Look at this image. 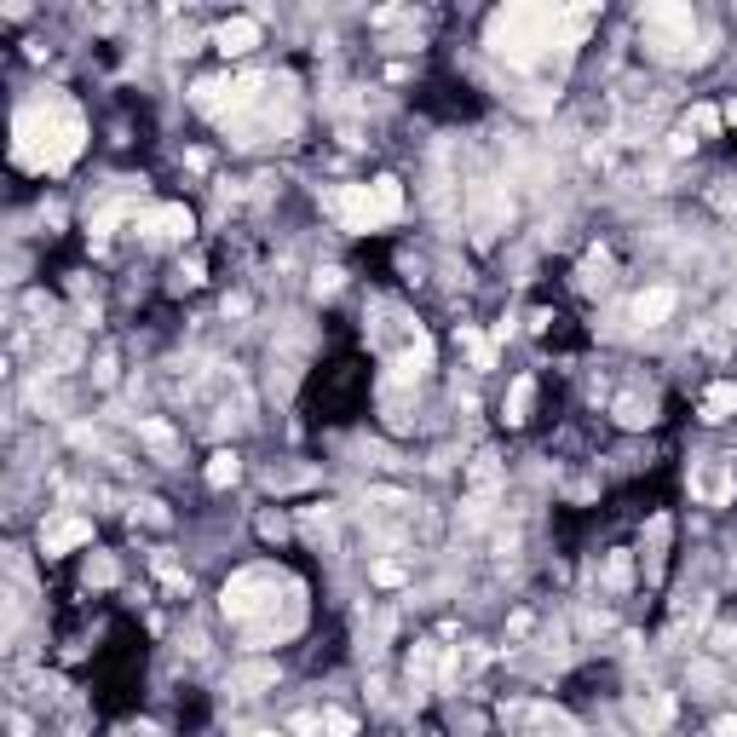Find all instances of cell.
<instances>
[{"label":"cell","instance_id":"30bf717a","mask_svg":"<svg viewBox=\"0 0 737 737\" xmlns=\"http://www.w3.org/2000/svg\"><path fill=\"white\" fill-rule=\"evenodd\" d=\"M617 420H622V427H651V420H657V403L651 398H617Z\"/></svg>","mask_w":737,"mask_h":737},{"label":"cell","instance_id":"277c9868","mask_svg":"<svg viewBox=\"0 0 737 737\" xmlns=\"http://www.w3.org/2000/svg\"><path fill=\"white\" fill-rule=\"evenodd\" d=\"M265 587H271L265 570H243L236 582H225V599H219V605H225V617L243 622V617H254V611L265 605V599H254V594H265Z\"/></svg>","mask_w":737,"mask_h":737},{"label":"cell","instance_id":"7a4b0ae2","mask_svg":"<svg viewBox=\"0 0 737 737\" xmlns=\"http://www.w3.org/2000/svg\"><path fill=\"white\" fill-rule=\"evenodd\" d=\"M81 151V116L58 99L47 104H29L24 116H17V161L35 173H58L69 168Z\"/></svg>","mask_w":737,"mask_h":737},{"label":"cell","instance_id":"ac0fdd59","mask_svg":"<svg viewBox=\"0 0 737 737\" xmlns=\"http://www.w3.org/2000/svg\"><path fill=\"white\" fill-rule=\"evenodd\" d=\"M375 582L380 587H398L403 582V565H375Z\"/></svg>","mask_w":737,"mask_h":737},{"label":"cell","instance_id":"e0dca14e","mask_svg":"<svg viewBox=\"0 0 737 737\" xmlns=\"http://www.w3.org/2000/svg\"><path fill=\"white\" fill-rule=\"evenodd\" d=\"M472 484H478V490H490V484H495V455H478V467H472Z\"/></svg>","mask_w":737,"mask_h":737},{"label":"cell","instance_id":"9a60e30c","mask_svg":"<svg viewBox=\"0 0 737 737\" xmlns=\"http://www.w3.org/2000/svg\"><path fill=\"white\" fill-rule=\"evenodd\" d=\"M582 288L594 294V288H605V254H594V260L582 265Z\"/></svg>","mask_w":737,"mask_h":737},{"label":"cell","instance_id":"7402d4cb","mask_svg":"<svg viewBox=\"0 0 737 737\" xmlns=\"http://www.w3.org/2000/svg\"><path fill=\"white\" fill-rule=\"evenodd\" d=\"M697 127H703V133H714V127H721V109H697V116H691Z\"/></svg>","mask_w":737,"mask_h":737},{"label":"cell","instance_id":"9c48e42d","mask_svg":"<svg viewBox=\"0 0 737 737\" xmlns=\"http://www.w3.org/2000/svg\"><path fill=\"white\" fill-rule=\"evenodd\" d=\"M737 415V380H714L703 392V420H726Z\"/></svg>","mask_w":737,"mask_h":737},{"label":"cell","instance_id":"cb8c5ba5","mask_svg":"<svg viewBox=\"0 0 737 737\" xmlns=\"http://www.w3.org/2000/svg\"><path fill=\"white\" fill-rule=\"evenodd\" d=\"M726 121H732V127H737V104H726Z\"/></svg>","mask_w":737,"mask_h":737},{"label":"cell","instance_id":"44dd1931","mask_svg":"<svg viewBox=\"0 0 737 737\" xmlns=\"http://www.w3.org/2000/svg\"><path fill=\"white\" fill-rule=\"evenodd\" d=\"M271 680H276V669H248L243 686H271Z\"/></svg>","mask_w":737,"mask_h":737},{"label":"cell","instance_id":"603a6c76","mask_svg":"<svg viewBox=\"0 0 737 737\" xmlns=\"http://www.w3.org/2000/svg\"><path fill=\"white\" fill-rule=\"evenodd\" d=\"M721 737H737V721H721Z\"/></svg>","mask_w":737,"mask_h":737},{"label":"cell","instance_id":"52a82bcc","mask_svg":"<svg viewBox=\"0 0 737 737\" xmlns=\"http://www.w3.org/2000/svg\"><path fill=\"white\" fill-rule=\"evenodd\" d=\"M87 542H92V524L87 519H58V524L41 530V547L47 553H69V547H87Z\"/></svg>","mask_w":737,"mask_h":737},{"label":"cell","instance_id":"5b68a950","mask_svg":"<svg viewBox=\"0 0 737 737\" xmlns=\"http://www.w3.org/2000/svg\"><path fill=\"white\" fill-rule=\"evenodd\" d=\"M139 231L151 236V243H173V236H184L191 231V208H184V202H168V208H151L139 219Z\"/></svg>","mask_w":737,"mask_h":737},{"label":"cell","instance_id":"3957f363","mask_svg":"<svg viewBox=\"0 0 737 737\" xmlns=\"http://www.w3.org/2000/svg\"><path fill=\"white\" fill-rule=\"evenodd\" d=\"M328 208L346 231H375L386 219L403 213V184L398 179H375V184H340L335 196H328Z\"/></svg>","mask_w":737,"mask_h":737},{"label":"cell","instance_id":"2e32d148","mask_svg":"<svg viewBox=\"0 0 737 737\" xmlns=\"http://www.w3.org/2000/svg\"><path fill=\"white\" fill-rule=\"evenodd\" d=\"M323 732H328V737H352L358 721H352V714H323Z\"/></svg>","mask_w":737,"mask_h":737},{"label":"cell","instance_id":"4fadbf2b","mask_svg":"<svg viewBox=\"0 0 737 737\" xmlns=\"http://www.w3.org/2000/svg\"><path fill=\"white\" fill-rule=\"evenodd\" d=\"M236 472H243V461H236L231 450H219V455L208 461V484H213V490H225V484H236Z\"/></svg>","mask_w":737,"mask_h":737},{"label":"cell","instance_id":"8992f818","mask_svg":"<svg viewBox=\"0 0 737 737\" xmlns=\"http://www.w3.org/2000/svg\"><path fill=\"white\" fill-rule=\"evenodd\" d=\"M213 47L225 52V58H243L248 47H260V24H254V17H231V24L213 29Z\"/></svg>","mask_w":737,"mask_h":737},{"label":"cell","instance_id":"6da1fadb","mask_svg":"<svg viewBox=\"0 0 737 737\" xmlns=\"http://www.w3.org/2000/svg\"><path fill=\"white\" fill-rule=\"evenodd\" d=\"M587 35V12L565 6H502L484 29V47L507 64H536L542 47H576Z\"/></svg>","mask_w":737,"mask_h":737},{"label":"cell","instance_id":"d4e9b609","mask_svg":"<svg viewBox=\"0 0 737 737\" xmlns=\"http://www.w3.org/2000/svg\"><path fill=\"white\" fill-rule=\"evenodd\" d=\"M260 737H276V732H260Z\"/></svg>","mask_w":737,"mask_h":737},{"label":"cell","instance_id":"ba28073f","mask_svg":"<svg viewBox=\"0 0 737 737\" xmlns=\"http://www.w3.org/2000/svg\"><path fill=\"white\" fill-rule=\"evenodd\" d=\"M669 311H674V288H645L639 300H634V323H645V328H651V323H662V317H669Z\"/></svg>","mask_w":737,"mask_h":737},{"label":"cell","instance_id":"7c38bea8","mask_svg":"<svg viewBox=\"0 0 737 737\" xmlns=\"http://www.w3.org/2000/svg\"><path fill=\"white\" fill-rule=\"evenodd\" d=\"M530 398H536V380H513V398H507V427H524L530 420Z\"/></svg>","mask_w":737,"mask_h":737},{"label":"cell","instance_id":"ffe728a7","mask_svg":"<svg viewBox=\"0 0 737 737\" xmlns=\"http://www.w3.org/2000/svg\"><path fill=\"white\" fill-rule=\"evenodd\" d=\"M311 288H317V294H335V288H340V271H317V283H311Z\"/></svg>","mask_w":737,"mask_h":737},{"label":"cell","instance_id":"5bb4252c","mask_svg":"<svg viewBox=\"0 0 737 737\" xmlns=\"http://www.w3.org/2000/svg\"><path fill=\"white\" fill-rule=\"evenodd\" d=\"M461 346L472 352V363H478V368H495V346L478 335V328H461Z\"/></svg>","mask_w":737,"mask_h":737},{"label":"cell","instance_id":"8fae6325","mask_svg":"<svg viewBox=\"0 0 737 737\" xmlns=\"http://www.w3.org/2000/svg\"><path fill=\"white\" fill-rule=\"evenodd\" d=\"M427 363H432V340H427V335H415V346L392 363V375H398V380H410V375H420Z\"/></svg>","mask_w":737,"mask_h":737},{"label":"cell","instance_id":"d6986e66","mask_svg":"<svg viewBox=\"0 0 737 737\" xmlns=\"http://www.w3.org/2000/svg\"><path fill=\"white\" fill-rule=\"evenodd\" d=\"M323 721H317V714H294V721H288V732H300V737H311V732H317Z\"/></svg>","mask_w":737,"mask_h":737}]
</instances>
